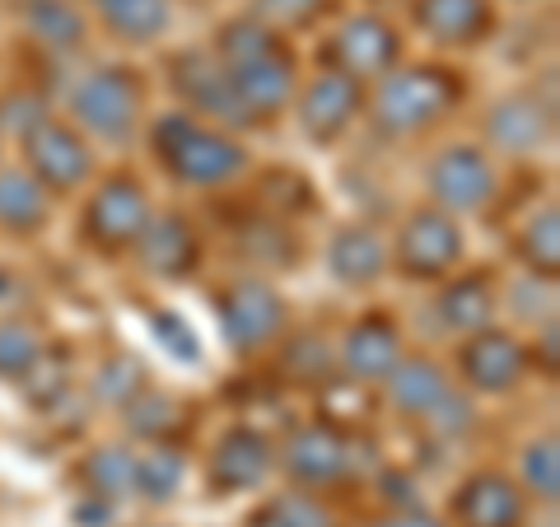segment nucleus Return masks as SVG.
<instances>
[{"instance_id": "nucleus-1", "label": "nucleus", "mask_w": 560, "mask_h": 527, "mask_svg": "<svg viewBox=\"0 0 560 527\" xmlns=\"http://www.w3.org/2000/svg\"><path fill=\"white\" fill-rule=\"evenodd\" d=\"M467 80L444 61H401L383 80L370 84L364 117L374 121L378 136L388 140H416L434 131L463 108Z\"/></svg>"}, {"instance_id": "nucleus-2", "label": "nucleus", "mask_w": 560, "mask_h": 527, "mask_svg": "<svg viewBox=\"0 0 560 527\" xmlns=\"http://www.w3.org/2000/svg\"><path fill=\"white\" fill-rule=\"evenodd\" d=\"M150 154L154 164L178 187H191V191H220L238 183L248 173V145L224 131V127H210V121L191 117L187 108H173V113H160L150 121Z\"/></svg>"}, {"instance_id": "nucleus-3", "label": "nucleus", "mask_w": 560, "mask_h": 527, "mask_svg": "<svg viewBox=\"0 0 560 527\" xmlns=\"http://www.w3.org/2000/svg\"><path fill=\"white\" fill-rule=\"evenodd\" d=\"M66 113L94 145H127L145 127V75L127 61H103L75 80Z\"/></svg>"}, {"instance_id": "nucleus-4", "label": "nucleus", "mask_w": 560, "mask_h": 527, "mask_svg": "<svg viewBox=\"0 0 560 527\" xmlns=\"http://www.w3.org/2000/svg\"><path fill=\"white\" fill-rule=\"evenodd\" d=\"M154 201L150 187L140 183V173L113 168L90 187V197L80 206V243L98 257H127L136 248L140 230L150 224Z\"/></svg>"}, {"instance_id": "nucleus-5", "label": "nucleus", "mask_w": 560, "mask_h": 527, "mask_svg": "<svg viewBox=\"0 0 560 527\" xmlns=\"http://www.w3.org/2000/svg\"><path fill=\"white\" fill-rule=\"evenodd\" d=\"M388 261L411 285H440L467 261V234L463 224L440 206H411L388 238Z\"/></svg>"}, {"instance_id": "nucleus-6", "label": "nucleus", "mask_w": 560, "mask_h": 527, "mask_svg": "<svg viewBox=\"0 0 560 527\" xmlns=\"http://www.w3.org/2000/svg\"><path fill=\"white\" fill-rule=\"evenodd\" d=\"M215 323L224 346L243 360H257L276 350V341L290 327V304L267 276H234L230 285L215 290Z\"/></svg>"}, {"instance_id": "nucleus-7", "label": "nucleus", "mask_w": 560, "mask_h": 527, "mask_svg": "<svg viewBox=\"0 0 560 527\" xmlns=\"http://www.w3.org/2000/svg\"><path fill=\"white\" fill-rule=\"evenodd\" d=\"M500 164L481 140H448L425 164V201L448 210L453 220L486 215L500 201Z\"/></svg>"}, {"instance_id": "nucleus-8", "label": "nucleus", "mask_w": 560, "mask_h": 527, "mask_svg": "<svg viewBox=\"0 0 560 527\" xmlns=\"http://www.w3.org/2000/svg\"><path fill=\"white\" fill-rule=\"evenodd\" d=\"M168 90L178 94V108H187L191 117L210 121V127H224V131H257L248 108L238 103L234 84H230V70L215 61L210 47H178L168 57Z\"/></svg>"}, {"instance_id": "nucleus-9", "label": "nucleus", "mask_w": 560, "mask_h": 527, "mask_svg": "<svg viewBox=\"0 0 560 527\" xmlns=\"http://www.w3.org/2000/svg\"><path fill=\"white\" fill-rule=\"evenodd\" d=\"M364 98H370V84L346 75V70H331V66H318L308 80H300L294 90V121L308 145L318 150H331L355 131V121L364 117Z\"/></svg>"}, {"instance_id": "nucleus-10", "label": "nucleus", "mask_w": 560, "mask_h": 527, "mask_svg": "<svg viewBox=\"0 0 560 527\" xmlns=\"http://www.w3.org/2000/svg\"><path fill=\"white\" fill-rule=\"evenodd\" d=\"M318 57L331 70H346V75L374 84V80L388 75L393 66L407 61V38H401V28L388 20V14L350 10V14H341V24L327 33Z\"/></svg>"}, {"instance_id": "nucleus-11", "label": "nucleus", "mask_w": 560, "mask_h": 527, "mask_svg": "<svg viewBox=\"0 0 560 527\" xmlns=\"http://www.w3.org/2000/svg\"><path fill=\"white\" fill-rule=\"evenodd\" d=\"M556 140V98H541V84H518L500 94L481 117V145L495 160H533Z\"/></svg>"}, {"instance_id": "nucleus-12", "label": "nucleus", "mask_w": 560, "mask_h": 527, "mask_svg": "<svg viewBox=\"0 0 560 527\" xmlns=\"http://www.w3.org/2000/svg\"><path fill=\"white\" fill-rule=\"evenodd\" d=\"M24 168L47 187L51 201L75 197L94 183L98 160H94V140L80 127H70L66 117H47L43 127H33L24 140Z\"/></svg>"}, {"instance_id": "nucleus-13", "label": "nucleus", "mask_w": 560, "mask_h": 527, "mask_svg": "<svg viewBox=\"0 0 560 527\" xmlns=\"http://www.w3.org/2000/svg\"><path fill=\"white\" fill-rule=\"evenodd\" d=\"M276 467L300 490H331L355 471V438L331 420H304L276 448Z\"/></svg>"}, {"instance_id": "nucleus-14", "label": "nucleus", "mask_w": 560, "mask_h": 527, "mask_svg": "<svg viewBox=\"0 0 560 527\" xmlns=\"http://www.w3.org/2000/svg\"><path fill=\"white\" fill-rule=\"evenodd\" d=\"M463 388L481 393V397H510L523 383L533 378V360H528V341L514 337L510 327H481L471 337L458 341L453 355Z\"/></svg>"}, {"instance_id": "nucleus-15", "label": "nucleus", "mask_w": 560, "mask_h": 527, "mask_svg": "<svg viewBox=\"0 0 560 527\" xmlns=\"http://www.w3.org/2000/svg\"><path fill=\"white\" fill-rule=\"evenodd\" d=\"M407 355V331L388 308H370L355 323H346L337 341V374L360 388H378L383 378L397 368V360Z\"/></svg>"}, {"instance_id": "nucleus-16", "label": "nucleus", "mask_w": 560, "mask_h": 527, "mask_svg": "<svg viewBox=\"0 0 560 527\" xmlns=\"http://www.w3.org/2000/svg\"><path fill=\"white\" fill-rule=\"evenodd\" d=\"M224 70H230V84H234L238 103L248 108L253 127H271V121L294 103V90H300V80H304L290 38L257 51L253 61H238V66H224Z\"/></svg>"}, {"instance_id": "nucleus-17", "label": "nucleus", "mask_w": 560, "mask_h": 527, "mask_svg": "<svg viewBox=\"0 0 560 527\" xmlns=\"http://www.w3.org/2000/svg\"><path fill=\"white\" fill-rule=\"evenodd\" d=\"M276 471V444L257 425H230L206 453V485L210 495H248L267 485Z\"/></svg>"}, {"instance_id": "nucleus-18", "label": "nucleus", "mask_w": 560, "mask_h": 527, "mask_svg": "<svg viewBox=\"0 0 560 527\" xmlns=\"http://www.w3.org/2000/svg\"><path fill=\"white\" fill-rule=\"evenodd\" d=\"M136 267L145 271L150 280H164V285H183V280H191L201 271V230L191 224L183 210H154L150 224L140 230L136 238Z\"/></svg>"}, {"instance_id": "nucleus-19", "label": "nucleus", "mask_w": 560, "mask_h": 527, "mask_svg": "<svg viewBox=\"0 0 560 527\" xmlns=\"http://www.w3.org/2000/svg\"><path fill=\"white\" fill-rule=\"evenodd\" d=\"M411 24L430 47L471 51L500 28V0H411Z\"/></svg>"}, {"instance_id": "nucleus-20", "label": "nucleus", "mask_w": 560, "mask_h": 527, "mask_svg": "<svg viewBox=\"0 0 560 527\" xmlns=\"http://www.w3.org/2000/svg\"><path fill=\"white\" fill-rule=\"evenodd\" d=\"M448 514L458 527H523L528 518V495L514 477H504L500 467H481L453 490Z\"/></svg>"}, {"instance_id": "nucleus-21", "label": "nucleus", "mask_w": 560, "mask_h": 527, "mask_svg": "<svg viewBox=\"0 0 560 527\" xmlns=\"http://www.w3.org/2000/svg\"><path fill=\"white\" fill-rule=\"evenodd\" d=\"M323 261H327V276L337 280L346 290H374L383 276L393 271L388 261V234L378 230L370 220H350L341 230H331L327 248H323Z\"/></svg>"}, {"instance_id": "nucleus-22", "label": "nucleus", "mask_w": 560, "mask_h": 527, "mask_svg": "<svg viewBox=\"0 0 560 527\" xmlns=\"http://www.w3.org/2000/svg\"><path fill=\"white\" fill-rule=\"evenodd\" d=\"M434 318L444 323V331L453 337H471L481 327H495L500 318V285L490 271H453L448 280H440V298H434Z\"/></svg>"}, {"instance_id": "nucleus-23", "label": "nucleus", "mask_w": 560, "mask_h": 527, "mask_svg": "<svg viewBox=\"0 0 560 527\" xmlns=\"http://www.w3.org/2000/svg\"><path fill=\"white\" fill-rule=\"evenodd\" d=\"M378 388H383L388 407H393L401 420H420V425H425V415L453 393V374H448L440 360L411 355V350H407V355L397 360V368L378 383Z\"/></svg>"}, {"instance_id": "nucleus-24", "label": "nucleus", "mask_w": 560, "mask_h": 527, "mask_svg": "<svg viewBox=\"0 0 560 527\" xmlns=\"http://www.w3.org/2000/svg\"><path fill=\"white\" fill-rule=\"evenodd\" d=\"M51 201L47 187L20 164H0V234L5 238H38L51 224Z\"/></svg>"}, {"instance_id": "nucleus-25", "label": "nucleus", "mask_w": 560, "mask_h": 527, "mask_svg": "<svg viewBox=\"0 0 560 527\" xmlns=\"http://www.w3.org/2000/svg\"><path fill=\"white\" fill-rule=\"evenodd\" d=\"M20 24L51 57H75L90 43V10L80 0H24Z\"/></svg>"}, {"instance_id": "nucleus-26", "label": "nucleus", "mask_w": 560, "mask_h": 527, "mask_svg": "<svg viewBox=\"0 0 560 527\" xmlns=\"http://www.w3.org/2000/svg\"><path fill=\"white\" fill-rule=\"evenodd\" d=\"M94 20L121 47H154L173 28V0H103Z\"/></svg>"}, {"instance_id": "nucleus-27", "label": "nucleus", "mask_w": 560, "mask_h": 527, "mask_svg": "<svg viewBox=\"0 0 560 527\" xmlns=\"http://www.w3.org/2000/svg\"><path fill=\"white\" fill-rule=\"evenodd\" d=\"M183 481H187V453L173 444V438L136 448V500L173 504L178 500V490H183Z\"/></svg>"}, {"instance_id": "nucleus-28", "label": "nucleus", "mask_w": 560, "mask_h": 527, "mask_svg": "<svg viewBox=\"0 0 560 527\" xmlns=\"http://www.w3.org/2000/svg\"><path fill=\"white\" fill-rule=\"evenodd\" d=\"M84 495H98L108 504H121L136 495V448L127 444H98L80 458Z\"/></svg>"}, {"instance_id": "nucleus-29", "label": "nucleus", "mask_w": 560, "mask_h": 527, "mask_svg": "<svg viewBox=\"0 0 560 527\" xmlns=\"http://www.w3.org/2000/svg\"><path fill=\"white\" fill-rule=\"evenodd\" d=\"M514 257H518L523 271L556 280V271H560V210H556V201L528 210V220H523L518 234H514Z\"/></svg>"}, {"instance_id": "nucleus-30", "label": "nucleus", "mask_w": 560, "mask_h": 527, "mask_svg": "<svg viewBox=\"0 0 560 527\" xmlns=\"http://www.w3.org/2000/svg\"><path fill=\"white\" fill-rule=\"evenodd\" d=\"M238 248L253 267H294L304 253V243L294 234V220L267 215V220H253L248 230H238Z\"/></svg>"}, {"instance_id": "nucleus-31", "label": "nucleus", "mask_w": 560, "mask_h": 527, "mask_svg": "<svg viewBox=\"0 0 560 527\" xmlns=\"http://www.w3.org/2000/svg\"><path fill=\"white\" fill-rule=\"evenodd\" d=\"M280 374L290 383H304V388H323V383L337 374V346H327L318 331H304V337H280Z\"/></svg>"}, {"instance_id": "nucleus-32", "label": "nucleus", "mask_w": 560, "mask_h": 527, "mask_svg": "<svg viewBox=\"0 0 560 527\" xmlns=\"http://www.w3.org/2000/svg\"><path fill=\"white\" fill-rule=\"evenodd\" d=\"M514 481L523 485L528 500H541V504L560 500V444H556V434H537V438L523 444Z\"/></svg>"}, {"instance_id": "nucleus-33", "label": "nucleus", "mask_w": 560, "mask_h": 527, "mask_svg": "<svg viewBox=\"0 0 560 527\" xmlns=\"http://www.w3.org/2000/svg\"><path fill=\"white\" fill-rule=\"evenodd\" d=\"M150 388V374H145V364H140L131 350H113L108 360H103L94 368V378H90V393L103 401V407H127L131 397H140Z\"/></svg>"}, {"instance_id": "nucleus-34", "label": "nucleus", "mask_w": 560, "mask_h": 527, "mask_svg": "<svg viewBox=\"0 0 560 527\" xmlns=\"http://www.w3.org/2000/svg\"><path fill=\"white\" fill-rule=\"evenodd\" d=\"M121 411H127V430L140 438V444H160V438H168L173 430L183 425V401L160 393V388H145L140 397H131Z\"/></svg>"}, {"instance_id": "nucleus-35", "label": "nucleus", "mask_w": 560, "mask_h": 527, "mask_svg": "<svg viewBox=\"0 0 560 527\" xmlns=\"http://www.w3.org/2000/svg\"><path fill=\"white\" fill-rule=\"evenodd\" d=\"M253 527H337L331 508L313 495V490H285V495H271L267 504L253 514Z\"/></svg>"}, {"instance_id": "nucleus-36", "label": "nucleus", "mask_w": 560, "mask_h": 527, "mask_svg": "<svg viewBox=\"0 0 560 527\" xmlns=\"http://www.w3.org/2000/svg\"><path fill=\"white\" fill-rule=\"evenodd\" d=\"M337 10V0H253L248 14L261 20L280 38H294V33H308L313 24H323L327 14Z\"/></svg>"}, {"instance_id": "nucleus-37", "label": "nucleus", "mask_w": 560, "mask_h": 527, "mask_svg": "<svg viewBox=\"0 0 560 527\" xmlns=\"http://www.w3.org/2000/svg\"><path fill=\"white\" fill-rule=\"evenodd\" d=\"M43 350H47V337L28 318H0V378L20 383Z\"/></svg>"}, {"instance_id": "nucleus-38", "label": "nucleus", "mask_w": 560, "mask_h": 527, "mask_svg": "<svg viewBox=\"0 0 560 527\" xmlns=\"http://www.w3.org/2000/svg\"><path fill=\"white\" fill-rule=\"evenodd\" d=\"M47 117H51V103L38 90H28V84L0 94V140H24L33 127H43Z\"/></svg>"}, {"instance_id": "nucleus-39", "label": "nucleus", "mask_w": 560, "mask_h": 527, "mask_svg": "<svg viewBox=\"0 0 560 527\" xmlns=\"http://www.w3.org/2000/svg\"><path fill=\"white\" fill-rule=\"evenodd\" d=\"M150 331H154V341H160L173 360H183V364H197L201 360V341H197V331H191L178 313H164V308H154L150 313Z\"/></svg>"}, {"instance_id": "nucleus-40", "label": "nucleus", "mask_w": 560, "mask_h": 527, "mask_svg": "<svg viewBox=\"0 0 560 527\" xmlns=\"http://www.w3.org/2000/svg\"><path fill=\"white\" fill-rule=\"evenodd\" d=\"M471 425H477V407H471V397L463 388H453L440 407L425 415V430H434L440 438H463Z\"/></svg>"}, {"instance_id": "nucleus-41", "label": "nucleus", "mask_w": 560, "mask_h": 527, "mask_svg": "<svg viewBox=\"0 0 560 527\" xmlns=\"http://www.w3.org/2000/svg\"><path fill=\"white\" fill-rule=\"evenodd\" d=\"M378 527H448L440 514H430V508H420V504H407V508H393L388 518H383Z\"/></svg>"}, {"instance_id": "nucleus-42", "label": "nucleus", "mask_w": 560, "mask_h": 527, "mask_svg": "<svg viewBox=\"0 0 560 527\" xmlns=\"http://www.w3.org/2000/svg\"><path fill=\"white\" fill-rule=\"evenodd\" d=\"M90 500H94V504H80V508H75V523H80V527H108L113 504L98 500V495H90Z\"/></svg>"}, {"instance_id": "nucleus-43", "label": "nucleus", "mask_w": 560, "mask_h": 527, "mask_svg": "<svg viewBox=\"0 0 560 527\" xmlns=\"http://www.w3.org/2000/svg\"><path fill=\"white\" fill-rule=\"evenodd\" d=\"M364 5H370V10H378V5H393V0H364Z\"/></svg>"}, {"instance_id": "nucleus-44", "label": "nucleus", "mask_w": 560, "mask_h": 527, "mask_svg": "<svg viewBox=\"0 0 560 527\" xmlns=\"http://www.w3.org/2000/svg\"><path fill=\"white\" fill-rule=\"evenodd\" d=\"M80 5H84V10H98V5H103V0H80Z\"/></svg>"}, {"instance_id": "nucleus-45", "label": "nucleus", "mask_w": 560, "mask_h": 527, "mask_svg": "<svg viewBox=\"0 0 560 527\" xmlns=\"http://www.w3.org/2000/svg\"><path fill=\"white\" fill-rule=\"evenodd\" d=\"M518 5H551V0H518Z\"/></svg>"}, {"instance_id": "nucleus-46", "label": "nucleus", "mask_w": 560, "mask_h": 527, "mask_svg": "<svg viewBox=\"0 0 560 527\" xmlns=\"http://www.w3.org/2000/svg\"><path fill=\"white\" fill-rule=\"evenodd\" d=\"M0 145H5V140H0Z\"/></svg>"}]
</instances>
